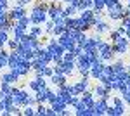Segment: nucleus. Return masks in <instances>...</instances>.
<instances>
[{
  "mask_svg": "<svg viewBox=\"0 0 130 116\" xmlns=\"http://www.w3.org/2000/svg\"><path fill=\"white\" fill-rule=\"evenodd\" d=\"M47 7H49V4H37L33 9L30 10V19H31V24H38V26H43L45 24V21L49 19V16H47Z\"/></svg>",
  "mask_w": 130,
  "mask_h": 116,
  "instance_id": "1",
  "label": "nucleus"
},
{
  "mask_svg": "<svg viewBox=\"0 0 130 116\" xmlns=\"http://www.w3.org/2000/svg\"><path fill=\"white\" fill-rule=\"evenodd\" d=\"M10 95L14 99V106L18 107H24L28 104V92H26V88H18V87H12V92H10Z\"/></svg>",
  "mask_w": 130,
  "mask_h": 116,
  "instance_id": "2",
  "label": "nucleus"
},
{
  "mask_svg": "<svg viewBox=\"0 0 130 116\" xmlns=\"http://www.w3.org/2000/svg\"><path fill=\"white\" fill-rule=\"evenodd\" d=\"M125 102L120 97H113V106H108L106 116H123L125 114Z\"/></svg>",
  "mask_w": 130,
  "mask_h": 116,
  "instance_id": "3",
  "label": "nucleus"
},
{
  "mask_svg": "<svg viewBox=\"0 0 130 116\" xmlns=\"http://www.w3.org/2000/svg\"><path fill=\"white\" fill-rule=\"evenodd\" d=\"M128 42H130V40L127 38L125 35H121L116 42H113V43H111V47H113L115 56H125V52L128 50Z\"/></svg>",
  "mask_w": 130,
  "mask_h": 116,
  "instance_id": "4",
  "label": "nucleus"
},
{
  "mask_svg": "<svg viewBox=\"0 0 130 116\" xmlns=\"http://www.w3.org/2000/svg\"><path fill=\"white\" fill-rule=\"evenodd\" d=\"M97 54H99V57L102 59L104 62H109V61H113V57H115L113 47H111V43H108V42H102L99 47H97Z\"/></svg>",
  "mask_w": 130,
  "mask_h": 116,
  "instance_id": "5",
  "label": "nucleus"
},
{
  "mask_svg": "<svg viewBox=\"0 0 130 116\" xmlns=\"http://www.w3.org/2000/svg\"><path fill=\"white\" fill-rule=\"evenodd\" d=\"M108 18L111 21H121L125 16H123V4L121 2H116L115 5L108 7Z\"/></svg>",
  "mask_w": 130,
  "mask_h": 116,
  "instance_id": "6",
  "label": "nucleus"
},
{
  "mask_svg": "<svg viewBox=\"0 0 130 116\" xmlns=\"http://www.w3.org/2000/svg\"><path fill=\"white\" fill-rule=\"evenodd\" d=\"M47 16H49V19L56 21L59 19V18H64V10H62V5L59 4H49V7H47Z\"/></svg>",
  "mask_w": 130,
  "mask_h": 116,
  "instance_id": "7",
  "label": "nucleus"
},
{
  "mask_svg": "<svg viewBox=\"0 0 130 116\" xmlns=\"http://www.w3.org/2000/svg\"><path fill=\"white\" fill-rule=\"evenodd\" d=\"M108 106H109L108 99H95V101H94V106H92L94 116H104V114H106Z\"/></svg>",
  "mask_w": 130,
  "mask_h": 116,
  "instance_id": "8",
  "label": "nucleus"
},
{
  "mask_svg": "<svg viewBox=\"0 0 130 116\" xmlns=\"http://www.w3.org/2000/svg\"><path fill=\"white\" fill-rule=\"evenodd\" d=\"M102 42H104V40L101 38V35H95V37H89V38H87V42H85V43L82 45V48H83V52L97 50V47H99Z\"/></svg>",
  "mask_w": 130,
  "mask_h": 116,
  "instance_id": "9",
  "label": "nucleus"
},
{
  "mask_svg": "<svg viewBox=\"0 0 130 116\" xmlns=\"http://www.w3.org/2000/svg\"><path fill=\"white\" fill-rule=\"evenodd\" d=\"M102 68H104V61L102 59H94L90 62V78L92 80H99L101 73H102Z\"/></svg>",
  "mask_w": 130,
  "mask_h": 116,
  "instance_id": "10",
  "label": "nucleus"
},
{
  "mask_svg": "<svg viewBox=\"0 0 130 116\" xmlns=\"http://www.w3.org/2000/svg\"><path fill=\"white\" fill-rule=\"evenodd\" d=\"M10 71L18 73V75H19L21 78H23V76H28V73L31 71V61H30V59H24V57H21L19 66H18V68H14V69H10Z\"/></svg>",
  "mask_w": 130,
  "mask_h": 116,
  "instance_id": "11",
  "label": "nucleus"
},
{
  "mask_svg": "<svg viewBox=\"0 0 130 116\" xmlns=\"http://www.w3.org/2000/svg\"><path fill=\"white\" fill-rule=\"evenodd\" d=\"M26 12H28L26 7H23V5H18V4H16L12 9L7 10V18H9L10 21H18V19H21L23 16H26Z\"/></svg>",
  "mask_w": 130,
  "mask_h": 116,
  "instance_id": "12",
  "label": "nucleus"
},
{
  "mask_svg": "<svg viewBox=\"0 0 130 116\" xmlns=\"http://www.w3.org/2000/svg\"><path fill=\"white\" fill-rule=\"evenodd\" d=\"M19 42H21V45H24V47L30 48V50H35L37 47H42V45H40V40L35 38V37H31V35H28V33H26Z\"/></svg>",
  "mask_w": 130,
  "mask_h": 116,
  "instance_id": "13",
  "label": "nucleus"
},
{
  "mask_svg": "<svg viewBox=\"0 0 130 116\" xmlns=\"http://www.w3.org/2000/svg\"><path fill=\"white\" fill-rule=\"evenodd\" d=\"M75 68L78 69V73H83V71H90V61L83 54L78 56V57L75 59Z\"/></svg>",
  "mask_w": 130,
  "mask_h": 116,
  "instance_id": "14",
  "label": "nucleus"
},
{
  "mask_svg": "<svg viewBox=\"0 0 130 116\" xmlns=\"http://www.w3.org/2000/svg\"><path fill=\"white\" fill-rule=\"evenodd\" d=\"M92 94H94V97H97V99H108V101H109L111 90H108L102 83H97V85L94 87V90H92Z\"/></svg>",
  "mask_w": 130,
  "mask_h": 116,
  "instance_id": "15",
  "label": "nucleus"
},
{
  "mask_svg": "<svg viewBox=\"0 0 130 116\" xmlns=\"http://www.w3.org/2000/svg\"><path fill=\"white\" fill-rule=\"evenodd\" d=\"M42 87H47V78H43V76H35L30 83H28V88H30L31 92H37V90L42 88Z\"/></svg>",
  "mask_w": 130,
  "mask_h": 116,
  "instance_id": "16",
  "label": "nucleus"
},
{
  "mask_svg": "<svg viewBox=\"0 0 130 116\" xmlns=\"http://www.w3.org/2000/svg\"><path fill=\"white\" fill-rule=\"evenodd\" d=\"M94 101H95V97H94V94H92V92H89V90H85V92H82V94H80V102L85 107H90V109H92Z\"/></svg>",
  "mask_w": 130,
  "mask_h": 116,
  "instance_id": "17",
  "label": "nucleus"
},
{
  "mask_svg": "<svg viewBox=\"0 0 130 116\" xmlns=\"http://www.w3.org/2000/svg\"><path fill=\"white\" fill-rule=\"evenodd\" d=\"M19 75L18 73H14V71H7V73H4L2 76H0V81H4V83H10V85H14V83H18L19 81Z\"/></svg>",
  "mask_w": 130,
  "mask_h": 116,
  "instance_id": "18",
  "label": "nucleus"
},
{
  "mask_svg": "<svg viewBox=\"0 0 130 116\" xmlns=\"http://www.w3.org/2000/svg\"><path fill=\"white\" fill-rule=\"evenodd\" d=\"M19 62H21V56L16 52V50H10V52H9V61H7V68H9V69L18 68Z\"/></svg>",
  "mask_w": 130,
  "mask_h": 116,
  "instance_id": "19",
  "label": "nucleus"
},
{
  "mask_svg": "<svg viewBox=\"0 0 130 116\" xmlns=\"http://www.w3.org/2000/svg\"><path fill=\"white\" fill-rule=\"evenodd\" d=\"M57 42H59L61 45L64 47V50H73V47H75V42H73V40L66 35V31H64L62 35H59V37H57Z\"/></svg>",
  "mask_w": 130,
  "mask_h": 116,
  "instance_id": "20",
  "label": "nucleus"
},
{
  "mask_svg": "<svg viewBox=\"0 0 130 116\" xmlns=\"http://www.w3.org/2000/svg\"><path fill=\"white\" fill-rule=\"evenodd\" d=\"M59 68H61V73H62V75L71 76V75H73V69H75V61H64V59H62Z\"/></svg>",
  "mask_w": 130,
  "mask_h": 116,
  "instance_id": "21",
  "label": "nucleus"
},
{
  "mask_svg": "<svg viewBox=\"0 0 130 116\" xmlns=\"http://www.w3.org/2000/svg\"><path fill=\"white\" fill-rule=\"evenodd\" d=\"M66 80H68V76H66V75H62V73H54V75L49 78V81L54 85V87H61V85H64V83H66Z\"/></svg>",
  "mask_w": 130,
  "mask_h": 116,
  "instance_id": "22",
  "label": "nucleus"
},
{
  "mask_svg": "<svg viewBox=\"0 0 130 116\" xmlns=\"http://www.w3.org/2000/svg\"><path fill=\"white\" fill-rule=\"evenodd\" d=\"M50 107H52V109L56 111V114H61V113H62L64 109H68V104H66V102H64V101H62V99L57 95V99H56V101H54V102L50 104Z\"/></svg>",
  "mask_w": 130,
  "mask_h": 116,
  "instance_id": "23",
  "label": "nucleus"
},
{
  "mask_svg": "<svg viewBox=\"0 0 130 116\" xmlns=\"http://www.w3.org/2000/svg\"><path fill=\"white\" fill-rule=\"evenodd\" d=\"M33 94H35V99H37V102H40V104H45V102H47L49 87H42V88H38L37 92H33Z\"/></svg>",
  "mask_w": 130,
  "mask_h": 116,
  "instance_id": "24",
  "label": "nucleus"
},
{
  "mask_svg": "<svg viewBox=\"0 0 130 116\" xmlns=\"http://www.w3.org/2000/svg\"><path fill=\"white\" fill-rule=\"evenodd\" d=\"M73 87H75V92H76V94L80 95L82 92H85V90H89L90 83H89V80H87V78H82V80H78V81H76V83H75Z\"/></svg>",
  "mask_w": 130,
  "mask_h": 116,
  "instance_id": "25",
  "label": "nucleus"
},
{
  "mask_svg": "<svg viewBox=\"0 0 130 116\" xmlns=\"http://www.w3.org/2000/svg\"><path fill=\"white\" fill-rule=\"evenodd\" d=\"M14 26H18V28L24 29V31H28V28H30V26H31V19H30V16L26 14V16H23L21 19L14 21Z\"/></svg>",
  "mask_w": 130,
  "mask_h": 116,
  "instance_id": "26",
  "label": "nucleus"
},
{
  "mask_svg": "<svg viewBox=\"0 0 130 116\" xmlns=\"http://www.w3.org/2000/svg\"><path fill=\"white\" fill-rule=\"evenodd\" d=\"M92 28L95 29V33H97V35H102V33H106V31H109V26H108V23H106L104 19H99V21H95V24H94Z\"/></svg>",
  "mask_w": 130,
  "mask_h": 116,
  "instance_id": "27",
  "label": "nucleus"
},
{
  "mask_svg": "<svg viewBox=\"0 0 130 116\" xmlns=\"http://www.w3.org/2000/svg\"><path fill=\"white\" fill-rule=\"evenodd\" d=\"M75 114H76V116H94V111H92L90 107H85L80 102L78 106L75 107Z\"/></svg>",
  "mask_w": 130,
  "mask_h": 116,
  "instance_id": "28",
  "label": "nucleus"
},
{
  "mask_svg": "<svg viewBox=\"0 0 130 116\" xmlns=\"http://www.w3.org/2000/svg\"><path fill=\"white\" fill-rule=\"evenodd\" d=\"M78 14H80L82 19L89 21L90 26H94V24H95V19H94V10H92V9H85V10H82V12H78Z\"/></svg>",
  "mask_w": 130,
  "mask_h": 116,
  "instance_id": "29",
  "label": "nucleus"
},
{
  "mask_svg": "<svg viewBox=\"0 0 130 116\" xmlns=\"http://www.w3.org/2000/svg\"><path fill=\"white\" fill-rule=\"evenodd\" d=\"M90 28H92V26L89 24V21L82 19L80 16L76 18V24H75V29H78V31H89Z\"/></svg>",
  "mask_w": 130,
  "mask_h": 116,
  "instance_id": "30",
  "label": "nucleus"
},
{
  "mask_svg": "<svg viewBox=\"0 0 130 116\" xmlns=\"http://www.w3.org/2000/svg\"><path fill=\"white\" fill-rule=\"evenodd\" d=\"M28 35L35 37V38H40L42 35H43V28H42V26H38V24H33V26H30V28H28Z\"/></svg>",
  "mask_w": 130,
  "mask_h": 116,
  "instance_id": "31",
  "label": "nucleus"
},
{
  "mask_svg": "<svg viewBox=\"0 0 130 116\" xmlns=\"http://www.w3.org/2000/svg\"><path fill=\"white\" fill-rule=\"evenodd\" d=\"M38 59H40L42 62H45V64H50V62H52V54L43 47V48H42V52L38 54Z\"/></svg>",
  "mask_w": 130,
  "mask_h": 116,
  "instance_id": "32",
  "label": "nucleus"
},
{
  "mask_svg": "<svg viewBox=\"0 0 130 116\" xmlns=\"http://www.w3.org/2000/svg\"><path fill=\"white\" fill-rule=\"evenodd\" d=\"M7 61H9V52L0 48V71L4 68H7Z\"/></svg>",
  "mask_w": 130,
  "mask_h": 116,
  "instance_id": "33",
  "label": "nucleus"
},
{
  "mask_svg": "<svg viewBox=\"0 0 130 116\" xmlns=\"http://www.w3.org/2000/svg\"><path fill=\"white\" fill-rule=\"evenodd\" d=\"M10 33H12V38H16V40H21L24 35H26V31H24V29H21V28H18V26H12Z\"/></svg>",
  "mask_w": 130,
  "mask_h": 116,
  "instance_id": "34",
  "label": "nucleus"
},
{
  "mask_svg": "<svg viewBox=\"0 0 130 116\" xmlns=\"http://www.w3.org/2000/svg\"><path fill=\"white\" fill-rule=\"evenodd\" d=\"M62 10H64V18H71V16H76V12H78L75 5H68V4H66L64 7H62Z\"/></svg>",
  "mask_w": 130,
  "mask_h": 116,
  "instance_id": "35",
  "label": "nucleus"
},
{
  "mask_svg": "<svg viewBox=\"0 0 130 116\" xmlns=\"http://www.w3.org/2000/svg\"><path fill=\"white\" fill-rule=\"evenodd\" d=\"M111 66H113V71H115V73H118V71H123V69H127V66H125V62H123L121 59H118V61H115V62H111Z\"/></svg>",
  "mask_w": 130,
  "mask_h": 116,
  "instance_id": "36",
  "label": "nucleus"
},
{
  "mask_svg": "<svg viewBox=\"0 0 130 116\" xmlns=\"http://www.w3.org/2000/svg\"><path fill=\"white\" fill-rule=\"evenodd\" d=\"M7 40H9V31H4V29H0V48L5 47Z\"/></svg>",
  "mask_w": 130,
  "mask_h": 116,
  "instance_id": "37",
  "label": "nucleus"
},
{
  "mask_svg": "<svg viewBox=\"0 0 130 116\" xmlns=\"http://www.w3.org/2000/svg\"><path fill=\"white\" fill-rule=\"evenodd\" d=\"M52 29H54V21H52V19H47V21H45V24H43V33L52 35Z\"/></svg>",
  "mask_w": 130,
  "mask_h": 116,
  "instance_id": "38",
  "label": "nucleus"
},
{
  "mask_svg": "<svg viewBox=\"0 0 130 116\" xmlns=\"http://www.w3.org/2000/svg\"><path fill=\"white\" fill-rule=\"evenodd\" d=\"M121 37V33H120V29L116 28V29H109V40H111V43L113 42H116V40Z\"/></svg>",
  "mask_w": 130,
  "mask_h": 116,
  "instance_id": "39",
  "label": "nucleus"
},
{
  "mask_svg": "<svg viewBox=\"0 0 130 116\" xmlns=\"http://www.w3.org/2000/svg\"><path fill=\"white\" fill-rule=\"evenodd\" d=\"M5 45L9 47V50H16V48L19 47V40H16V38H9Z\"/></svg>",
  "mask_w": 130,
  "mask_h": 116,
  "instance_id": "40",
  "label": "nucleus"
},
{
  "mask_svg": "<svg viewBox=\"0 0 130 116\" xmlns=\"http://www.w3.org/2000/svg\"><path fill=\"white\" fill-rule=\"evenodd\" d=\"M45 113H47V107L43 106V104H40V102H38V104L35 106V114H38V116H43Z\"/></svg>",
  "mask_w": 130,
  "mask_h": 116,
  "instance_id": "41",
  "label": "nucleus"
},
{
  "mask_svg": "<svg viewBox=\"0 0 130 116\" xmlns=\"http://www.w3.org/2000/svg\"><path fill=\"white\" fill-rule=\"evenodd\" d=\"M56 99H57V92H56V90H52V88H49V94H47V102H49V104H52Z\"/></svg>",
  "mask_w": 130,
  "mask_h": 116,
  "instance_id": "42",
  "label": "nucleus"
},
{
  "mask_svg": "<svg viewBox=\"0 0 130 116\" xmlns=\"http://www.w3.org/2000/svg\"><path fill=\"white\" fill-rule=\"evenodd\" d=\"M42 75H43V76H45V78H50V76H52V75H54V68L47 64L45 68L42 69Z\"/></svg>",
  "mask_w": 130,
  "mask_h": 116,
  "instance_id": "43",
  "label": "nucleus"
},
{
  "mask_svg": "<svg viewBox=\"0 0 130 116\" xmlns=\"http://www.w3.org/2000/svg\"><path fill=\"white\" fill-rule=\"evenodd\" d=\"M21 114H24V116H33V114H35V106H24V109L21 111Z\"/></svg>",
  "mask_w": 130,
  "mask_h": 116,
  "instance_id": "44",
  "label": "nucleus"
},
{
  "mask_svg": "<svg viewBox=\"0 0 130 116\" xmlns=\"http://www.w3.org/2000/svg\"><path fill=\"white\" fill-rule=\"evenodd\" d=\"M121 26L125 29H130V16H125V18L121 19Z\"/></svg>",
  "mask_w": 130,
  "mask_h": 116,
  "instance_id": "45",
  "label": "nucleus"
},
{
  "mask_svg": "<svg viewBox=\"0 0 130 116\" xmlns=\"http://www.w3.org/2000/svg\"><path fill=\"white\" fill-rule=\"evenodd\" d=\"M2 10H9V0H0V12Z\"/></svg>",
  "mask_w": 130,
  "mask_h": 116,
  "instance_id": "46",
  "label": "nucleus"
},
{
  "mask_svg": "<svg viewBox=\"0 0 130 116\" xmlns=\"http://www.w3.org/2000/svg\"><path fill=\"white\" fill-rule=\"evenodd\" d=\"M78 104H80V97H78V95H73V99H71V102H70V106H71V107H76Z\"/></svg>",
  "mask_w": 130,
  "mask_h": 116,
  "instance_id": "47",
  "label": "nucleus"
},
{
  "mask_svg": "<svg viewBox=\"0 0 130 116\" xmlns=\"http://www.w3.org/2000/svg\"><path fill=\"white\" fill-rule=\"evenodd\" d=\"M7 19H9V18H7V10H2V12H0V26H2Z\"/></svg>",
  "mask_w": 130,
  "mask_h": 116,
  "instance_id": "48",
  "label": "nucleus"
},
{
  "mask_svg": "<svg viewBox=\"0 0 130 116\" xmlns=\"http://www.w3.org/2000/svg\"><path fill=\"white\" fill-rule=\"evenodd\" d=\"M31 2H33V0H16V4H18V5H23V7H26Z\"/></svg>",
  "mask_w": 130,
  "mask_h": 116,
  "instance_id": "49",
  "label": "nucleus"
},
{
  "mask_svg": "<svg viewBox=\"0 0 130 116\" xmlns=\"http://www.w3.org/2000/svg\"><path fill=\"white\" fill-rule=\"evenodd\" d=\"M78 2H80V0H64V4H68V5H75V7L78 5Z\"/></svg>",
  "mask_w": 130,
  "mask_h": 116,
  "instance_id": "50",
  "label": "nucleus"
},
{
  "mask_svg": "<svg viewBox=\"0 0 130 116\" xmlns=\"http://www.w3.org/2000/svg\"><path fill=\"white\" fill-rule=\"evenodd\" d=\"M116 4V0H104V5H106V9L108 7H111V5H115Z\"/></svg>",
  "mask_w": 130,
  "mask_h": 116,
  "instance_id": "51",
  "label": "nucleus"
},
{
  "mask_svg": "<svg viewBox=\"0 0 130 116\" xmlns=\"http://www.w3.org/2000/svg\"><path fill=\"white\" fill-rule=\"evenodd\" d=\"M45 114H49V116H57V114H56V111H54L52 107H47V113H45Z\"/></svg>",
  "mask_w": 130,
  "mask_h": 116,
  "instance_id": "52",
  "label": "nucleus"
},
{
  "mask_svg": "<svg viewBox=\"0 0 130 116\" xmlns=\"http://www.w3.org/2000/svg\"><path fill=\"white\" fill-rule=\"evenodd\" d=\"M4 111H5V101L0 99V113H4Z\"/></svg>",
  "mask_w": 130,
  "mask_h": 116,
  "instance_id": "53",
  "label": "nucleus"
},
{
  "mask_svg": "<svg viewBox=\"0 0 130 116\" xmlns=\"http://www.w3.org/2000/svg\"><path fill=\"white\" fill-rule=\"evenodd\" d=\"M125 37L130 40V29H125Z\"/></svg>",
  "mask_w": 130,
  "mask_h": 116,
  "instance_id": "54",
  "label": "nucleus"
},
{
  "mask_svg": "<svg viewBox=\"0 0 130 116\" xmlns=\"http://www.w3.org/2000/svg\"><path fill=\"white\" fill-rule=\"evenodd\" d=\"M127 9H128V16H130V4H127Z\"/></svg>",
  "mask_w": 130,
  "mask_h": 116,
  "instance_id": "55",
  "label": "nucleus"
},
{
  "mask_svg": "<svg viewBox=\"0 0 130 116\" xmlns=\"http://www.w3.org/2000/svg\"><path fill=\"white\" fill-rule=\"evenodd\" d=\"M127 71H128V73H130V64H128V66H127Z\"/></svg>",
  "mask_w": 130,
  "mask_h": 116,
  "instance_id": "56",
  "label": "nucleus"
},
{
  "mask_svg": "<svg viewBox=\"0 0 130 116\" xmlns=\"http://www.w3.org/2000/svg\"><path fill=\"white\" fill-rule=\"evenodd\" d=\"M125 2H127V4H130V0H125Z\"/></svg>",
  "mask_w": 130,
  "mask_h": 116,
  "instance_id": "57",
  "label": "nucleus"
},
{
  "mask_svg": "<svg viewBox=\"0 0 130 116\" xmlns=\"http://www.w3.org/2000/svg\"><path fill=\"white\" fill-rule=\"evenodd\" d=\"M57 2H64V0H57Z\"/></svg>",
  "mask_w": 130,
  "mask_h": 116,
  "instance_id": "58",
  "label": "nucleus"
}]
</instances>
